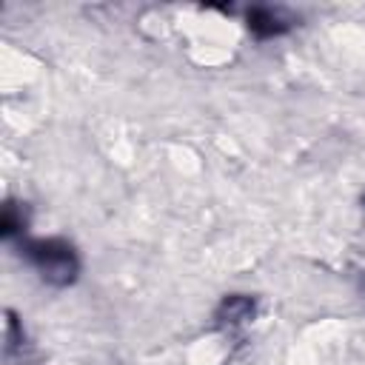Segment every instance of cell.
I'll return each instance as SVG.
<instances>
[{"mask_svg":"<svg viewBox=\"0 0 365 365\" xmlns=\"http://www.w3.org/2000/svg\"><path fill=\"white\" fill-rule=\"evenodd\" d=\"M23 248L29 262L37 268V274L51 285H68L80 271L74 248L63 240H37V242H26Z\"/></svg>","mask_w":365,"mask_h":365,"instance_id":"1","label":"cell"},{"mask_svg":"<svg viewBox=\"0 0 365 365\" xmlns=\"http://www.w3.org/2000/svg\"><path fill=\"white\" fill-rule=\"evenodd\" d=\"M251 317H254V299L248 297H228L217 311V319L222 328H240Z\"/></svg>","mask_w":365,"mask_h":365,"instance_id":"2","label":"cell"},{"mask_svg":"<svg viewBox=\"0 0 365 365\" xmlns=\"http://www.w3.org/2000/svg\"><path fill=\"white\" fill-rule=\"evenodd\" d=\"M248 29L257 37H274V34H282L288 29V20L277 9H254L248 14Z\"/></svg>","mask_w":365,"mask_h":365,"instance_id":"3","label":"cell"}]
</instances>
